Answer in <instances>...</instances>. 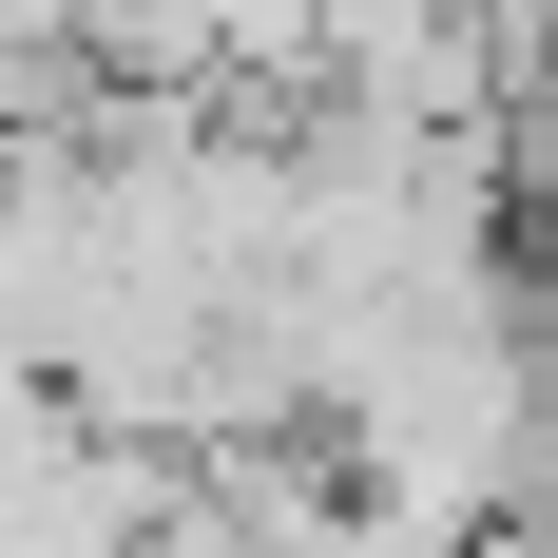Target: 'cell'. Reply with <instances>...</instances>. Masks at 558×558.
I'll return each mask as SVG.
<instances>
[{
    "label": "cell",
    "instance_id": "6da1fadb",
    "mask_svg": "<svg viewBox=\"0 0 558 558\" xmlns=\"http://www.w3.org/2000/svg\"><path fill=\"white\" fill-rule=\"evenodd\" d=\"M97 77H77V0H0V135H39V116H77Z\"/></svg>",
    "mask_w": 558,
    "mask_h": 558
}]
</instances>
